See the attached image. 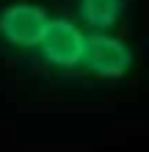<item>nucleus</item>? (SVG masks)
<instances>
[{"mask_svg":"<svg viewBox=\"0 0 149 152\" xmlns=\"http://www.w3.org/2000/svg\"><path fill=\"white\" fill-rule=\"evenodd\" d=\"M133 0H72V14L89 33L121 36Z\"/></svg>","mask_w":149,"mask_h":152,"instance_id":"1","label":"nucleus"}]
</instances>
